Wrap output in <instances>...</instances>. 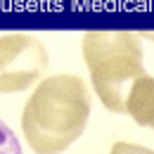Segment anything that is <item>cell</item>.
<instances>
[{"instance_id": "obj_1", "label": "cell", "mask_w": 154, "mask_h": 154, "mask_svg": "<svg viewBox=\"0 0 154 154\" xmlns=\"http://www.w3.org/2000/svg\"><path fill=\"white\" fill-rule=\"evenodd\" d=\"M90 93L78 76H50L29 97L21 128L36 154H62L85 131Z\"/></svg>"}, {"instance_id": "obj_2", "label": "cell", "mask_w": 154, "mask_h": 154, "mask_svg": "<svg viewBox=\"0 0 154 154\" xmlns=\"http://www.w3.org/2000/svg\"><path fill=\"white\" fill-rule=\"evenodd\" d=\"M83 59L102 104L126 114V97L137 78H142V45L128 31H88L83 36Z\"/></svg>"}, {"instance_id": "obj_3", "label": "cell", "mask_w": 154, "mask_h": 154, "mask_svg": "<svg viewBox=\"0 0 154 154\" xmlns=\"http://www.w3.org/2000/svg\"><path fill=\"white\" fill-rule=\"evenodd\" d=\"M48 69V50L29 33L0 36V93H19Z\"/></svg>"}, {"instance_id": "obj_4", "label": "cell", "mask_w": 154, "mask_h": 154, "mask_svg": "<svg viewBox=\"0 0 154 154\" xmlns=\"http://www.w3.org/2000/svg\"><path fill=\"white\" fill-rule=\"evenodd\" d=\"M126 114L133 116L137 126H152L154 123V76L137 78L126 97Z\"/></svg>"}, {"instance_id": "obj_5", "label": "cell", "mask_w": 154, "mask_h": 154, "mask_svg": "<svg viewBox=\"0 0 154 154\" xmlns=\"http://www.w3.org/2000/svg\"><path fill=\"white\" fill-rule=\"evenodd\" d=\"M0 154H21L17 135L10 131V126L0 119Z\"/></svg>"}, {"instance_id": "obj_6", "label": "cell", "mask_w": 154, "mask_h": 154, "mask_svg": "<svg viewBox=\"0 0 154 154\" xmlns=\"http://www.w3.org/2000/svg\"><path fill=\"white\" fill-rule=\"evenodd\" d=\"M109 154H154V152L142 145H133V142H116Z\"/></svg>"}, {"instance_id": "obj_7", "label": "cell", "mask_w": 154, "mask_h": 154, "mask_svg": "<svg viewBox=\"0 0 154 154\" xmlns=\"http://www.w3.org/2000/svg\"><path fill=\"white\" fill-rule=\"evenodd\" d=\"M152 128H154V123H152Z\"/></svg>"}]
</instances>
